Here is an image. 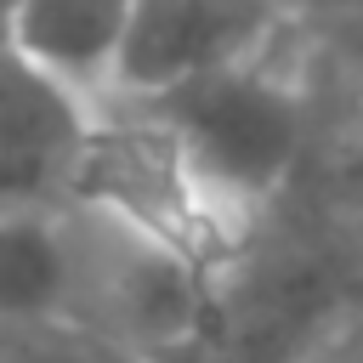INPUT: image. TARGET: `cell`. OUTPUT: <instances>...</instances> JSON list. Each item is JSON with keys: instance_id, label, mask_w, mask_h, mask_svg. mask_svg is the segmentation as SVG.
Here are the masks:
<instances>
[{"instance_id": "6da1fadb", "label": "cell", "mask_w": 363, "mask_h": 363, "mask_svg": "<svg viewBox=\"0 0 363 363\" xmlns=\"http://www.w3.org/2000/svg\"><path fill=\"white\" fill-rule=\"evenodd\" d=\"M142 102L159 130L176 142L182 164L193 170L199 193L238 227L244 216L267 210L301 153H306V102L295 79H284L267 51L216 74H199L159 96H125Z\"/></svg>"}, {"instance_id": "7a4b0ae2", "label": "cell", "mask_w": 363, "mask_h": 363, "mask_svg": "<svg viewBox=\"0 0 363 363\" xmlns=\"http://www.w3.org/2000/svg\"><path fill=\"white\" fill-rule=\"evenodd\" d=\"M289 11L295 0H136L119 96H159L199 74L250 62Z\"/></svg>"}, {"instance_id": "3957f363", "label": "cell", "mask_w": 363, "mask_h": 363, "mask_svg": "<svg viewBox=\"0 0 363 363\" xmlns=\"http://www.w3.org/2000/svg\"><path fill=\"white\" fill-rule=\"evenodd\" d=\"M91 113L23 62L0 68V204H68Z\"/></svg>"}, {"instance_id": "277c9868", "label": "cell", "mask_w": 363, "mask_h": 363, "mask_svg": "<svg viewBox=\"0 0 363 363\" xmlns=\"http://www.w3.org/2000/svg\"><path fill=\"white\" fill-rule=\"evenodd\" d=\"M11 57L85 108L119 96L136 0H6Z\"/></svg>"}, {"instance_id": "5b68a950", "label": "cell", "mask_w": 363, "mask_h": 363, "mask_svg": "<svg viewBox=\"0 0 363 363\" xmlns=\"http://www.w3.org/2000/svg\"><path fill=\"white\" fill-rule=\"evenodd\" d=\"M74 227L68 204H0V329L68 323Z\"/></svg>"}, {"instance_id": "8992f818", "label": "cell", "mask_w": 363, "mask_h": 363, "mask_svg": "<svg viewBox=\"0 0 363 363\" xmlns=\"http://www.w3.org/2000/svg\"><path fill=\"white\" fill-rule=\"evenodd\" d=\"M0 363H108V346L68 323H34V329H0Z\"/></svg>"}, {"instance_id": "52a82bcc", "label": "cell", "mask_w": 363, "mask_h": 363, "mask_svg": "<svg viewBox=\"0 0 363 363\" xmlns=\"http://www.w3.org/2000/svg\"><path fill=\"white\" fill-rule=\"evenodd\" d=\"M6 62H17V57H11V23H6V0H0V68Z\"/></svg>"}]
</instances>
